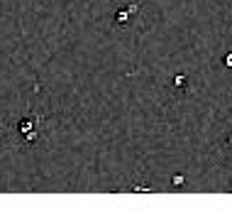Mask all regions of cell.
<instances>
[{
	"instance_id": "4",
	"label": "cell",
	"mask_w": 232,
	"mask_h": 218,
	"mask_svg": "<svg viewBox=\"0 0 232 218\" xmlns=\"http://www.w3.org/2000/svg\"><path fill=\"white\" fill-rule=\"evenodd\" d=\"M227 66H232V54H230V57H227Z\"/></svg>"
},
{
	"instance_id": "1",
	"label": "cell",
	"mask_w": 232,
	"mask_h": 218,
	"mask_svg": "<svg viewBox=\"0 0 232 218\" xmlns=\"http://www.w3.org/2000/svg\"><path fill=\"white\" fill-rule=\"evenodd\" d=\"M186 83H188V81H186V76H176V79H173V86H176L178 91H183V86H186Z\"/></svg>"
},
{
	"instance_id": "2",
	"label": "cell",
	"mask_w": 232,
	"mask_h": 218,
	"mask_svg": "<svg viewBox=\"0 0 232 218\" xmlns=\"http://www.w3.org/2000/svg\"><path fill=\"white\" fill-rule=\"evenodd\" d=\"M127 17H130V8H127V10H120V12H117V22H127Z\"/></svg>"
},
{
	"instance_id": "3",
	"label": "cell",
	"mask_w": 232,
	"mask_h": 218,
	"mask_svg": "<svg viewBox=\"0 0 232 218\" xmlns=\"http://www.w3.org/2000/svg\"><path fill=\"white\" fill-rule=\"evenodd\" d=\"M183 181H186V179H183L181 174H176V176L171 179V184H173V186H183Z\"/></svg>"
}]
</instances>
